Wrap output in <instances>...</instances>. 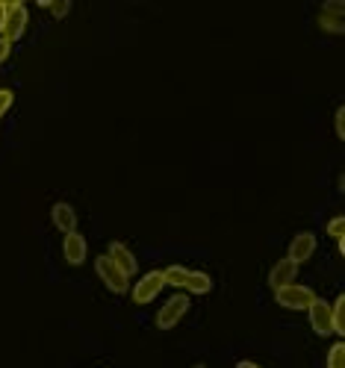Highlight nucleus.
<instances>
[{
  "mask_svg": "<svg viewBox=\"0 0 345 368\" xmlns=\"http://www.w3.org/2000/svg\"><path fill=\"white\" fill-rule=\"evenodd\" d=\"M236 368H262V365H257V362H251V360H242Z\"/></svg>",
  "mask_w": 345,
  "mask_h": 368,
  "instance_id": "22",
  "label": "nucleus"
},
{
  "mask_svg": "<svg viewBox=\"0 0 345 368\" xmlns=\"http://www.w3.org/2000/svg\"><path fill=\"white\" fill-rule=\"evenodd\" d=\"M95 269H97V274H101V280L107 283V286H109L115 295L127 292V280H130V277H127V274H124V271H121L119 265H115V262H112L107 254L95 259Z\"/></svg>",
  "mask_w": 345,
  "mask_h": 368,
  "instance_id": "5",
  "label": "nucleus"
},
{
  "mask_svg": "<svg viewBox=\"0 0 345 368\" xmlns=\"http://www.w3.org/2000/svg\"><path fill=\"white\" fill-rule=\"evenodd\" d=\"M186 309H189V298H186V295H171L166 304L159 307V312H157V327H159V330L174 327V324L186 315Z\"/></svg>",
  "mask_w": 345,
  "mask_h": 368,
  "instance_id": "3",
  "label": "nucleus"
},
{
  "mask_svg": "<svg viewBox=\"0 0 345 368\" xmlns=\"http://www.w3.org/2000/svg\"><path fill=\"white\" fill-rule=\"evenodd\" d=\"M166 286V277H162V271H147L133 289V300L136 304H151V300L159 295V289Z\"/></svg>",
  "mask_w": 345,
  "mask_h": 368,
  "instance_id": "6",
  "label": "nucleus"
},
{
  "mask_svg": "<svg viewBox=\"0 0 345 368\" xmlns=\"http://www.w3.org/2000/svg\"><path fill=\"white\" fill-rule=\"evenodd\" d=\"M331 321H334V333L342 336L345 333V295L337 298V304L331 307Z\"/></svg>",
  "mask_w": 345,
  "mask_h": 368,
  "instance_id": "14",
  "label": "nucleus"
},
{
  "mask_svg": "<svg viewBox=\"0 0 345 368\" xmlns=\"http://www.w3.org/2000/svg\"><path fill=\"white\" fill-rule=\"evenodd\" d=\"M47 6H51V12H54V15H65V12L71 9V0H51V4H47Z\"/></svg>",
  "mask_w": 345,
  "mask_h": 368,
  "instance_id": "17",
  "label": "nucleus"
},
{
  "mask_svg": "<svg viewBox=\"0 0 345 368\" xmlns=\"http://www.w3.org/2000/svg\"><path fill=\"white\" fill-rule=\"evenodd\" d=\"M337 136L345 139V109H342V106L337 109Z\"/></svg>",
  "mask_w": 345,
  "mask_h": 368,
  "instance_id": "19",
  "label": "nucleus"
},
{
  "mask_svg": "<svg viewBox=\"0 0 345 368\" xmlns=\"http://www.w3.org/2000/svg\"><path fill=\"white\" fill-rule=\"evenodd\" d=\"M342 230H345V219H342V215H337V219H334L331 224H327V233H331L334 239H339V236H342Z\"/></svg>",
  "mask_w": 345,
  "mask_h": 368,
  "instance_id": "16",
  "label": "nucleus"
},
{
  "mask_svg": "<svg viewBox=\"0 0 345 368\" xmlns=\"http://www.w3.org/2000/svg\"><path fill=\"white\" fill-rule=\"evenodd\" d=\"M12 106V92L9 89H0V115Z\"/></svg>",
  "mask_w": 345,
  "mask_h": 368,
  "instance_id": "18",
  "label": "nucleus"
},
{
  "mask_svg": "<svg viewBox=\"0 0 345 368\" xmlns=\"http://www.w3.org/2000/svg\"><path fill=\"white\" fill-rule=\"evenodd\" d=\"M6 54H9V42H6V39H0V62L6 59Z\"/></svg>",
  "mask_w": 345,
  "mask_h": 368,
  "instance_id": "20",
  "label": "nucleus"
},
{
  "mask_svg": "<svg viewBox=\"0 0 345 368\" xmlns=\"http://www.w3.org/2000/svg\"><path fill=\"white\" fill-rule=\"evenodd\" d=\"M4 21H6V4L0 0V30H4Z\"/></svg>",
  "mask_w": 345,
  "mask_h": 368,
  "instance_id": "21",
  "label": "nucleus"
},
{
  "mask_svg": "<svg viewBox=\"0 0 345 368\" xmlns=\"http://www.w3.org/2000/svg\"><path fill=\"white\" fill-rule=\"evenodd\" d=\"M274 298L286 309H307L316 300V292L310 286H301V283H286V286L274 289Z\"/></svg>",
  "mask_w": 345,
  "mask_h": 368,
  "instance_id": "2",
  "label": "nucleus"
},
{
  "mask_svg": "<svg viewBox=\"0 0 345 368\" xmlns=\"http://www.w3.org/2000/svg\"><path fill=\"white\" fill-rule=\"evenodd\" d=\"M313 250H316V236H313V233H298V236L289 242V259L298 265V262L313 257Z\"/></svg>",
  "mask_w": 345,
  "mask_h": 368,
  "instance_id": "9",
  "label": "nucleus"
},
{
  "mask_svg": "<svg viewBox=\"0 0 345 368\" xmlns=\"http://www.w3.org/2000/svg\"><path fill=\"white\" fill-rule=\"evenodd\" d=\"M337 247H339V254H345V236L337 239Z\"/></svg>",
  "mask_w": 345,
  "mask_h": 368,
  "instance_id": "23",
  "label": "nucleus"
},
{
  "mask_svg": "<svg viewBox=\"0 0 345 368\" xmlns=\"http://www.w3.org/2000/svg\"><path fill=\"white\" fill-rule=\"evenodd\" d=\"M195 368H207V365H195Z\"/></svg>",
  "mask_w": 345,
  "mask_h": 368,
  "instance_id": "24",
  "label": "nucleus"
},
{
  "mask_svg": "<svg viewBox=\"0 0 345 368\" xmlns=\"http://www.w3.org/2000/svg\"><path fill=\"white\" fill-rule=\"evenodd\" d=\"M51 215H54V224L62 230V233H74L77 230V212L68 207V204H54V209H51Z\"/></svg>",
  "mask_w": 345,
  "mask_h": 368,
  "instance_id": "13",
  "label": "nucleus"
},
{
  "mask_svg": "<svg viewBox=\"0 0 345 368\" xmlns=\"http://www.w3.org/2000/svg\"><path fill=\"white\" fill-rule=\"evenodd\" d=\"M327 368H345V345L342 342H337L327 350Z\"/></svg>",
  "mask_w": 345,
  "mask_h": 368,
  "instance_id": "15",
  "label": "nucleus"
},
{
  "mask_svg": "<svg viewBox=\"0 0 345 368\" xmlns=\"http://www.w3.org/2000/svg\"><path fill=\"white\" fill-rule=\"evenodd\" d=\"M310 309V324H313V330L319 333V336H327V333H334V321H331V304L322 298H316L313 304L307 307Z\"/></svg>",
  "mask_w": 345,
  "mask_h": 368,
  "instance_id": "7",
  "label": "nucleus"
},
{
  "mask_svg": "<svg viewBox=\"0 0 345 368\" xmlns=\"http://www.w3.org/2000/svg\"><path fill=\"white\" fill-rule=\"evenodd\" d=\"M295 274H298V265H295L289 257L286 259H277L274 269L269 271L272 289H281V286H286V283H295Z\"/></svg>",
  "mask_w": 345,
  "mask_h": 368,
  "instance_id": "10",
  "label": "nucleus"
},
{
  "mask_svg": "<svg viewBox=\"0 0 345 368\" xmlns=\"http://www.w3.org/2000/svg\"><path fill=\"white\" fill-rule=\"evenodd\" d=\"M27 27V6L21 4V0H9L6 4V21H4V36L0 39H6V42H15L24 32Z\"/></svg>",
  "mask_w": 345,
  "mask_h": 368,
  "instance_id": "4",
  "label": "nucleus"
},
{
  "mask_svg": "<svg viewBox=\"0 0 345 368\" xmlns=\"http://www.w3.org/2000/svg\"><path fill=\"white\" fill-rule=\"evenodd\" d=\"M86 239L80 236V233H65V242H62V254H65V262L68 265H80L86 259Z\"/></svg>",
  "mask_w": 345,
  "mask_h": 368,
  "instance_id": "8",
  "label": "nucleus"
},
{
  "mask_svg": "<svg viewBox=\"0 0 345 368\" xmlns=\"http://www.w3.org/2000/svg\"><path fill=\"white\" fill-rule=\"evenodd\" d=\"M319 24H322V30L342 32V0H331V4L322 6V12H319Z\"/></svg>",
  "mask_w": 345,
  "mask_h": 368,
  "instance_id": "11",
  "label": "nucleus"
},
{
  "mask_svg": "<svg viewBox=\"0 0 345 368\" xmlns=\"http://www.w3.org/2000/svg\"><path fill=\"white\" fill-rule=\"evenodd\" d=\"M107 257H109L115 265H119V269H121L127 277L136 271V257L130 254V247H127L124 242H112V245H109V254H107Z\"/></svg>",
  "mask_w": 345,
  "mask_h": 368,
  "instance_id": "12",
  "label": "nucleus"
},
{
  "mask_svg": "<svg viewBox=\"0 0 345 368\" xmlns=\"http://www.w3.org/2000/svg\"><path fill=\"white\" fill-rule=\"evenodd\" d=\"M162 277H166L169 286H177V289H183V292H195V295H207L212 289L210 274L189 271V269H183V265H169V269L162 271Z\"/></svg>",
  "mask_w": 345,
  "mask_h": 368,
  "instance_id": "1",
  "label": "nucleus"
}]
</instances>
